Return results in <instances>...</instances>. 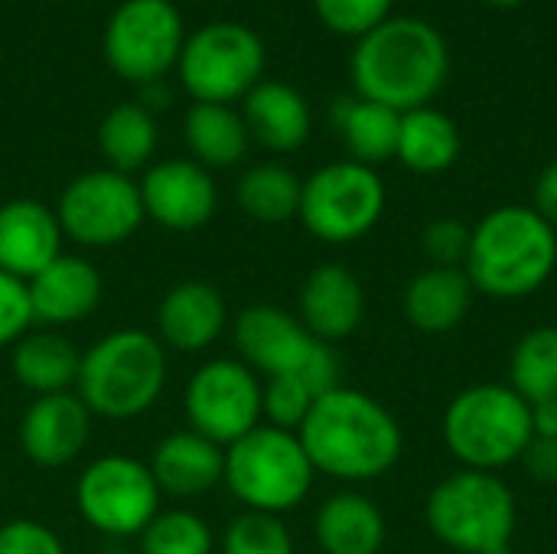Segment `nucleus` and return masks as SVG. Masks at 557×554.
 I'll return each mask as SVG.
<instances>
[{
	"mask_svg": "<svg viewBox=\"0 0 557 554\" xmlns=\"http://www.w3.org/2000/svg\"><path fill=\"white\" fill-rule=\"evenodd\" d=\"M317 473L343 483H369L385 477L405 451L395 415L359 389H333L320 395L297 431Z\"/></svg>",
	"mask_w": 557,
	"mask_h": 554,
	"instance_id": "1",
	"label": "nucleus"
},
{
	"mask_svg": "<svg viewBox=\"0 0 557 554\" xmlns=\"http://www.w3.org/2000/svg\"><path fill=\"white\" fill-rule=\"evenodd\" d=\"M349 72L356 95L398 114L431 104L450 72V49L437 26L421 16H388L359 36Z\"/></svg>",
	"mask_w": 557,
	"mask_h": 554,
	"instance_id": "2",
	"label": "nucleus"
},
{
	"mask_svg": "<svg viewBox=\"0 0 557 554\" xmlns=\"http://www.w3.org/2000/svg\"><path fill=\"white\" fill-rule=\"evenodd\" d=\"M557 268V229L535 206H499L470 229L463 261L473 291L522 300L542 291Z\"/></svg>",
	"mask_w": 557,
	"mask_h": 554,
	"instance_id": "3",
	"label": "nucleus"
},
{
	"mask_svg": "<svg viewBox=\"0 0 557 554\" xmlns=\"http://www.w3.org/2000/svg\"><path fill=\"white\" fill-rule=\"evenodd\" d=\"M166 346L157 333L127 327L95 340L78 362L75 395L91 418L131 421L150 411L166 389Z\"/></svg>",
	"mask_w": 557,
	"mask_h": 554,
	"instance_id": "4",
	"label": "nucleus"
},
{
	"mask_svg": "<svg viewBox=\"0 0 557 554\" xmlns=\"http://www.w3.org/2000/svg\"><path fill=\"white\" fill-rule=\"evenodd\" d=\"M441 434L463 470L496 473L532 444V408L509 385H470L447 405Z\"/></svg>",
	"mask_w": 557,
	"mask_h": 554,
	"instance_id": "5",
	"label": "nucleus"
},
{
	"mask_svg": "<svg viewBox=\"0 0 557 554\" xmlns=\"http://www.w3.org/2000/svg\"><path fill=\"white\" fill-rule=\"evenodd\" d=\"M313 464L294 431L258 424L225 447L222 483L248 513L284 516L313 490Z\"/></svg>",
	"mask_w": 557,
	"mask_h": 554,
	"instance_id": "6",
	"label": "nucleus"
},
{
	"mask_svg": "<svg viewBox=\"0 0 557 554\" xmlns=\"http://www.w3.org/2000/svg\"><path fill=\"white\" fill-rule=\"evenodd\" d=\"M424 519L454 552L503 554L512 545L519 513L512 490L496 473L460 470L431 490Z\"/></svg>",
	"mask_w": 557,
	"mask_h": 554,
	"instance_id": "7",
	"label": "nucleus"
},
{
	"mask_svg": "<svg viewBox=\"0 0 557 554\" xmlns=\"http://www.w3.org/2000/svg\"><path fill=\"white\" fill-rule=\"evenodd\" d=\"M385 212V183L375 167L336 160L304 180L300 212L304 229L326 245L366 238Z\"/></svg>",
	"mask_w": 557,
	"mask_h": 554,
	"instance_id": "8",
	"label": "nucleus"
},
{
	"mask_svg": "<svg viewBox=\"0 0 557 554\" xmlns=\"http://www.w3.org/2000/svg\"><path fill=\"white\" fill-rule=\"evenodd\" d=\"M180 78L196 101L232 104L245 98L264 72V42L242 23H209L196 29L180 52Z\"/></svg>",
	"mask_w": 557,
	"mask_h": 554,
	"instance_id": "9",
	"label": "nucleus"
},
{
	"mask_svg": "<svg viewBox=\"0 0 557 554\" xmlns=\"http://www.w3.org/2000/svg\"><path fill=\"white\" fill-rule=\"evenodd\" d=\"M75 506L95 532L108 539H131L160 513V490L144 460L104 454L78 473Z\"/></svg>",
	"mask_w": 557,
	"mask_h": 554,
	"instance_id": "10",
	"label": "nucleus"
},
{
	"mask_svg": "<svg viewBox=\"0 0 557 554\" xmlns=\"http://www.w3.org/2000/svg\"><path fill=\"white\" fill-rule=\"evenodd\" d=\"M62 235L82 248L124 245L144 225L140 186L117 170H88L75 176L55 206Z\"/></svg>",
	"mask_w": 557,
	"mask_h": 554,
	"instance_id": "11",
	"label": "nucleus"
},
{
	"mask_svg": "<svg viewBox=\"0 0 557 554\" xmlns=\"http://www.w3.org/2000/svg\"><path fill=\"white\" fill-rule=\"evenodd\" d=\"M183 42V16L170 0H124L104 26V56L111 69L140 85H150L173 69Z\"/></svg>",
	"mask_w": 557,
	"mask_h": 554,
	"instance_id": "12",
	"label": "nucleus"
},
{
	"mask_svg": "<svg viewBox=\"0 0 557 554\" xmlns=\"http://www.w3.org/2000/svg\"><path fill=\"white\" fill-rule=\"evenodd\" d=\"M183 408L196 434L228 447L261 424V376L242 359H209L193 372Z\"/></svg>",
	"mask_w": 557,
	"mask_h": 554,
	"instance_id": "13",
	"label": "nucleus"
},
{
	"mask_svg": "<svg viewBox=\"0 0 557 554\" xmlns=\"http://www.w3.org/2000/svg\"><path fill=\"white\" fill-rule=\"evenodd\" d=\"M232 340H235L238 359L264 379L297 376L310 362L313 349L320 346V340L310 336L300 317L274 304L245 307L235 317Z\"/></svg>",
	"mask_w": 557,
	"mask_h": 554,
	"instance_id": "14",
	"label": "nucleus"
},
{
	"mask_svg": "<svg viewBox=\"0 0 557 554\" xmlns=\"http://www.w3.org/2000/svg\"><path fill=\"white\" fill-rule=\"evenodd\" d=\"M140 186L144 216L170 232H196L219 209V186L196 160H160L147 167Z\"/></svg>",
	"mask_w": 557,
	"mask_h": 554,
	"instance_id": "15",
	"label": "nucleus"
},
{
	"mask_svg": "<svg viewBox=\"0 0 557 554\" xmlns=\"http://www.w3.org/2000/svg\"><path fill=\"white\" fill-rule=\"evenodd\" d=\"M91 438V411L75 392L39 395L26 405L16 441L29 464L55 470L72 464Z\"/></svg>",
	"mask_w": 557,
	"mask_h": 554,
	"instance_id": "16",
	"label": "nucleus"
},
{
	"mask_svg": "<svg viewBox=\"0 0 557 554\" xmlns=\"http://www.w3.org/2000/svg\"><path fill=\"white\" fill-rule=\"evenodd\" d=\"M26 291L33 323H39L42 330H59L82 323L98 310L104 297V278L88 258L62 251L33 281H26Z\"/></svg>",
	"mask_w": 557,
	"mask_h": 554,
	"instance_id": "17",
	"label": "nucleus"
},
{
	"mask_svg": "<svg viewBox=\"0 0 557 554\" xmlns=\"http://www.w3.org/2000/svg\"><path fill=\"white\" fill-rule=\"evenodd\" d=\"M228 323L225 297L209 281H180L173 284L157 307V340L176 353L209 349Z\"/></svg>",
	"mask_w": 557,
	"mask_h": 554,
	"instance_id": "18",
	"label": "nucleus"
},
{
	"mask_svg": "<svg viewBox=\"0 0 557 554\" xmlns=\"http://www.w3.org/2000/svg\"><path fill=\"white\" fill-rule=\"evenodd\" d=\"M300 323L320 343H339L352 336L366 320V291L359 278L343 264H320L300 287Z\"/></svg>",
	"mask_w": 557,
	"mask_h": 554,
	"instance_id": "19",
	"label": "nucleus"
},
{
	"mask_svg": "<svg viewBox=\"0 0 557 554\" xmlns=\"http://www.w3.org/2000/svg\"><path fill=\"white\" fill-rule=\"evenodd\" d=\"M150 477L160 496L173 500H196L222 487L225 477V447L196 434L193 428L173 431L157 441L150 460Z\"/></svg>",
	"mask_w": 557,
	"mask_h": 554,
	"instance_id": "20",
	"label": "nucleus"
},
{
	"mask_svg": "<svg viewBox=\"0 0 557 554\" xmlns=\"http://www.w3.org/2000/svg\"><path fill=\"white\" fill-rule=\"evenodd\" d=\"M62 225L55 209L39 199H10L0 206V271L33 281L62 255Z\"/></svg>",
	"mask_w": 557,
	"mask_h": 554,
	"instance_id": "21",
	"label": "nucleus"
},
{
	"mask_svg": "<svg viewBox=\"0 0 557 554\" xmlns=\"http://www.w3.org/2000/svg\"><path fill=\"white\" fill-rule=\"evenodd\" d=\"M245 127L271 153H294L307 144L313 118L307 98L287 82H258L245 95Z\"/></svg>",
	"mask_w": 557,
	"mask_h": 554,
	"instance_id": "22",
	"label": "nucleus"
},
{
	"mask_svg": "<svg viewBox=\"0 0 557 554\" xmlns=\"http://www.w3.org/2000/svg\"><path fill=\"white\" fill-rule=\"evenodd\" d=\"M473 281L463 268H424L405 287V317L421 333H450L473 307Z\"/></svg>",
	"mask_w": 557,
	"mask_h": 554,
	"instance_id": "23",
	"label": "nucleus"
},
{
	"mask_svg": "<svg viewBox=\"0 0 557 554\" xmlns=\"http://www.w3.org/2000/svg\"><path fill=\"white\" fill-rule=\"evenodd\" d=\"M313 535L323 554H379L385 545V516L369 496L346 490L317 509Z\"/></svg>",
	"mask_w": 557,
	"mask_h": 554,
	"instance_id": "24",
	"label": "nucleus"
},
{
	"mask_svg": "<svg viewBox=\"0 0 557 554\" xmlns=\"http://www.w3.org/2000/svg\"><path fill=\"white\" fill-rule=\"evenodd\" d=\"M82 353L65 340L59 330H29L13 349H10V372L13 379L39 395H59L75 392Z\"/></svg>",
	"mask_w": 557,
	"mask_h": 554,
	"instance_id": "25",
	"label": "nucleus"
},
{
	"mask_svg": "<svg viewBox=\"0 0 557 554\" xmlns=\"http://www.w3.org/2000/svg\"><path fill=\"white\" fill-rule=\"evenodd\" d=\"M333 127L346 144L349 160L366 167L395 160L398 127H401V114L395 108L369 101L362 95H343L333 104Z\"/></svg>",
	"mask_w": 557,
	"mask_h": 554,
	"instance_id": "26",
	"label": "nucleus"
},
{
	"mask_svg": "<svg viewBox=\"0 0 557 554\" xmlns=\"http://www.w3.org/2000/svg\"><path fill=\"white\" fill-rule=\"evenodd\" d=\"M460 157V131L450 114H444L434 104L414 108L401 114L398 127V150L395 160H401L411 173H444Z\"/></svg>",
	"mask_w": 557,
	"mask_h": 554,
	"instance_id": "27",
	"label": "nucleus"
},
{
	"mask_svg": "<svg viewBox=\"0 0 557 554\" xmlns=\"http://www.w3.org/2000/svg\"><path fill=\"white\" fill-rule=\"evenodd\" d=\"M186 144L193 160L206 170L235 167L248 153V127L245 118L232 104H206L196 101L186 114Z\"/></svg>",
	"mask_w": 557,
	"mask_h": 554,
	"instance_id": "28",
	"label": "nucleus"
},
{
	"mask_svg": "<svg viewBox=\"0 0 557 554\" xmlns=\"http://www.w3.org/2000/svg\"><path fill=\"white\" fill-rule=\"evenodd\" d=\"M98 150L108 160V170L134 173L144 170L157 150V121L144 104H117L98 124Z\"/></svg>",
	"mask_w": 557,
	"mask_h": 554,
	"instance_id": "29",
	"label": "nucleus"
},
{
	"mask_svg": "<svg viewBox=\"0 0 557 554\" xmlns=\"http://www.w3.org/2000/svg\"><path fill=\"white\" fill-rule=\"evenodd\" d=\"M300 193H304V183L294 176V170L281 163H255L238 176V186H235V199L242 212L261 225H284L297 219Z\"/></svg>",
	"mask_w": 557,
	"mask_h": 554,
	"instance_id": "30",
	"label": "nucleus"
},
{
	"mask_svg": "<svg viewBox=\"0 0 557 554\" xmlns=\"http://www.w3.org/2000/svg\"><path fill=\"white\" fill-rule=\"evenodd\" d=\"M509 389L529 405L557 398V327L529 330L509 359Z\"/></svg>",
	"mask_w": 557,
	"mask_h": 554,
	"instance_id": "31",
	"label": "nucleus"
},
{
	"mask_svg": "<svg viewBox=\"0 0 557 554\" xmlns=\"http://www.w3.org/2000/svg\"><path fill=\"white\" fill-rule=\"evenodd\" d=\"M140 554H212L215 535L209 522L189 509H160L137 535Z\"/></svg>",
	"mask_w": 557,
	"mask_h": 554,
	"instance_id": "32",
	"label": "nucleus"
},
{
	"mask_svg": "<svg viewBox=\"0 0 557 554\" xmlns=\"http://www.w3.org/2000/svg\"><path fill=\"white\" fill-rule=\"evenodd\" d=\"M222 554H294L290 529L281 522V516L268 513H242L235 516L219 542Z\"/></svg>",
	"mask_w": 557,
	"mask_h": 554,
	"instance_id": "33",
	"label": "nucleus"
},
{
	"mask_svg": "<svg viewBox=\"0 0 557 554\" xmlns=\"http://www.w3.org/2000/svg\"><path fill=\"white\" fill-rule=\"evenodd\" d=\"M317 395L297 376H274L261 382V424L281 431H300Z\"/></svg>",
	"mask_w": 557,
	"mask_h": 554,
	"instance_id": "34",
	"label": "nucleus"
},
{
	"mask_svg": "<svg viewBox=\"0 0 557 554\" xmlns=\"http://www.w3.org/2000/svg\"><path fill=\"white\" fill-rule=\"evenodd\" d=\"M323 26L343 36H366L392 16V0H313Z\"/></svg>",
	"mask_w": 557,
	"mask_h": 554,
	"instance_id": "35",
	"label": "nucleus"
},
{
	"mask_svg": "<svg viewBox=\"0 0 557 554\" xmlns=\"http://www.w3.org/2000/svg\"><path fill=\"white\" fill-rule=\"evenodd\" d=\"M421 251L431 268H460L470 251V229L460 219H434L421 232Z\"/></svg>",
	"mask_w": 557,
	"mask_h": 554,
	"instance_id": "36",
	"label": "nucleus"
},
{
	"mask_svg": "<svg viewBox=\"0 0 557 554\" xmlns=\"http://www.w3.org/2000/svg\"><path fill=\"white\" fill-rule=\"evenodd\" d=\"M33 307L26 281L0 271V349H13L33 330Z\"/></svg>",
	"mask_w": 557,
	"mask_h": 554,
	"instance_id": "37",
	"label": "nucleus"
},
{
	"mask_svg": "<svg viewBox=\"0 0 557 554\" xmlns=\"http://www.w3.org/2000/svg\"><path fill=\"white\" fill-rule=\"evenodd\" d=\"M0 554H65V545L36 519H10L0 522Z\"/></svg>",
	"mask_w": 557,
	"mask_h": 554,
	"instance_id": "38",
	"label": "nucleus"
},
{
	"mask_svg": "<svg viewBox=\"0 0 557 554\" xmlns=\"http://www.w3.org/2000/svg\"><path fill=\"white\" fill-rule=\"evenodd\" d=\"M522 464L532 480L557 483V438H532V444L522 454Z\"/></svg>",
	"mask_w": 557,
	"mask_h": 554,
	"instance_id": "39",
	"label": "nucleus"
},
{
	"mask_svg": "<svg viewBox=\"0 0 557 554\" xmlns=\"http://www.w3.org/2000/svg\"><path fill=\"white\" fill-rule=\"evenodd\" d=\"M535 212H542L557 229V160H552L535 183Z\"/></svg>",
	"mask_w": 557,
	"mask_h": 554,
	"instance_id": "40",
	"label": "nucleus"
},
{
	"mask_svg": "<svg viewBox=\"0 0 557 554\" xmlns=\"http://www.w3.org/2000/svg\"><path fill=\"white\" fill-rule=\"evenodd\" d=\"M532 408V434L535 438H557V398L529 405Z\"/></svg>",
	"mask_w": 557,
	"mask_h": 554,
	"instance_id": "41",
	"label": "nucleus"
},
{
	"mask_svg": "<svg viewBox=\"0 0 557 554\" xmlns=\"http://www.w3.org/2000/svg\"><path fill=\"white\" fill-rule=\"evenodd\" d=\"M486 3H493V7H519L522 0H486Z\"/></svg>",
	"mask_w": 557,
	"mask_h": 554,
	"instance_id": "42",
	"label": "nucleus"
},
{
	"mask_svg": "<svg viewBox=\"0 0 557 554\" xmlns=\"http://www.w3.org/2000/svg\"><path fill=\"white\" fill-rule=\"evenodd\" d=\"M503 554H509V552H503Z\"/></svg>",
	"mask_w": 557,
	"mask_h": 554,
	"instance_id": "43",
	"label": "nucleus"
}]
</instances>
